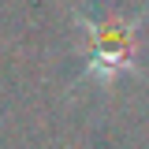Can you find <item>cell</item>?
I'll return each instance as SVG.
<instances>
[{
  "label": "cell",
  "mask_w": 149,
  "mask_h": 149,
  "mask_svg": "<svg viewBox=\"0 0 149 149\" xmlns=\"http://www.w3.org/2000/svg\"><path fill=\"white\" fill-rule=\"evenodd\" d=\"M82 41H86V78L93 82L116 78L138 56V19L90 8V15H82Z\"/></svg>",
  "instance_id": "obj_1"
}]
</instances>
